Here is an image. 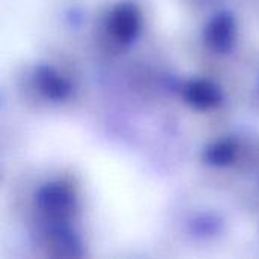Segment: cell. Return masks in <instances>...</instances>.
<instances>
[{"label":"cell","instance_id":"3957f363","mask_svg":"<svg viewBox=\"0 0 259 259\" xmlns=\"http://www.w3.org/2000/svg\"><path fill=\"white\" fill-rule=\"evenodd\" d=\"M235 30V18L229 12H220L208 23L205 30V39L212 50L226 53L234 46Z\"/></svg>","mask_w":259,"mask_h":259},{"label":"cell","instance_id":"6da1fadb","mask_svg":"<svg viewBox=\"0 0 259 259\" xmlns=\"http://www.w3.org/2000/svg\"><path fill=\"white\" fill-rule=\"evenodd\" d=\"M35 199L39 209L56 222H61L68 217L74 208V194L68 187L59 182H50L42 185L38 190Z\"/></svg>","mask_w":259,"mask_h":259},{"label":"cell","instance_id":"52a82bcc","mask_svg":"<svg viewBox=\"0 0 259 259\" xmlns=\"http://www.w3.org/2000/svg\"><path fill=\"white\" fill-rule=\"evenodd\" d=\"M235 156H237V146L234 144V141L229 140L212 143L203 152V159L206 161V164L214 167L229 165L231 162H234Z\"/></svg>","mask_w":259,"mask_h":259},{"label":"cell","instance_id":"7a4b0ae2","mask_svg":"<svg viewBox=\"0 0 259 259\" xmlns=\"http://www.w3.org/2000/svg\"><path fill=\"white\" fill-rule=\"evenodd\" d=\"M109 26L118 41H134L141 29V15L138 8L132 3H120L111 14Z\"/></svg>","mask_w":259,"mask_h":259},{"label":"cell","instance_id":"277c9868","mask_svg":"<svg viewBox=\"0 0 259 259\" xmlns=\"http://www.w3.org/2000/svg\"><path fill=\"white\" fill-rule=\"evenodd\" d=\"M185 100L196 109L208 111L219 106L223 100L220 88L211 80H191L184 90Z\"/></svg>","mask_w":259,"mask_h":259},{"label":"cell","instance_id":"8992f818","mask_svg":"<svg viewBox=\"0 0 259 259\" xmlns=\"http://www.w3.org/2000/svg\"><path fill=\"white\" fill-rule=\"evenodd\" d=\"M50 241L58 256H80L82 244L76 234L61 222H56V226L50 231Z\"/></svg>","mask_w":259,"mask_h":259},{"label":"cell","instance_id":"5b68a950","mask_svg":"<svg viewBox=\"0 0 259 259\" xmlns=\"http://www.w3.org/2000/svg\"><path fill=\"white\" fill-rule=\"evenodd\" d=\"M36 83L39 91L50 100L61 102L70 94V83L55 68L41 65L36 70Z\"/></svg>","mask_w":259,"mask_h":259},{"label":"cell","instance_id":"ba28073f","mask_svg":"<svg viewBox=\"0 0 259 259\" xmlns=\"http://www.w3.org/2000/svg\"><path fill=\"white\" fill-rule=\"evenodd\" d=\"M217 223L214 222H211L209 219H203L202 222H197L196 223V228H197V231L200 232V234H212L215 229H217Z\"/></svg>","mask_w":259,"mask_h":259}]
</instances>
